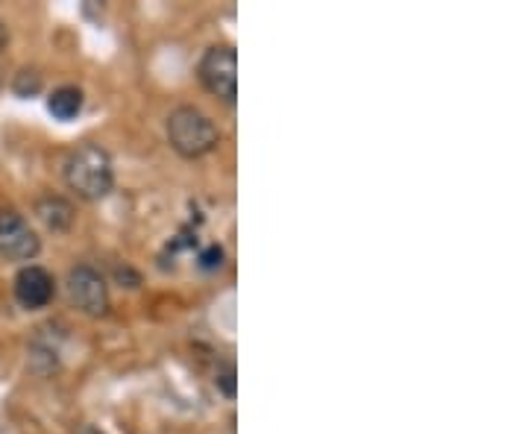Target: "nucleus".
I'll return each mask as SVG.
<instances>
[{
    "label": "nucleus",
    "instance_id": "1",
    "mask_svg": "<svg viewBox=\"0 0 528 434\" xmlns=\"http://www.w3.org/2000/svg\"><path fill=\"white\" fill-rule=\"evenodd\" d=\"M65 182L71 191H77V197H83L88 203L103 200L115 185L112 156L100 144H80L65 159Z\"/></svg>",
    "mask_w": 528,
    "mask_h": 434
},
{
    "label": "nucleus",
    "instance_id": "2",
    "mask_svg": "<svg viewBox=\"0 0 528 434\" xmlns=\"http://www.w3.org/2000/svg\"><path fill=\"white\" fill-rule=\"evenodd\" d=\"M220 132L215 121L194 109V106H179L168 118V144L174 147L182 159H203L218 147Z\"/></svg>",
    "mask_w": 528,
    "mask_h": 434
},
{
    "label": "nucleus",
    "instance_id": "3",
    "mask_svg": "<svg viewBox=\"0 0 528 434\" xmlns=\"http://www.w3.org/2000/svg\"><path fill=\"white\" fill-rule=\"evenodd\" d=\"M197 77L209 94L223 103H235L238 97V53L232 44H215L203 53L197 65Z\"/></svg>",
    "mask_w": 528,
    "mask_h": 434
},
{
    "label": "nucleus",
    "instance_id": "4",
    "mask_svg": "<svg viewBox=\"0 0 528 434\" xmlns=\"http://www.w3.org/2000/svg\"><path fill=\"white\" fill-rule=\"evenodd\" d=\"M65 291H68L71 305L88 317H103L109 311V285H106L103 273L88 264H77L68 270Z\"/></svg>",
    "mask_w": 528,
    "mask_h": 434
},
{
    "label": "nucleus",
    "instance_id": "5",
    "mask_svg": "<svg viewBox=\"0 0 528 434\" xmlns=\"http://www.w3.org/2000/svg\"><path fill=\"white\" fill-rule=\"evenodd\" d=\"M42 253L36 229L18 212H0V256L6 261H33Z\"/></svg>",
    "mask_w": 528,
    "mask_h": 434
},
{
    "label": "nucleus",
    "instance_id": "6",
    "mask_svg": "<svg viewBox=\"0 0 528 434\" xmlns=\"http://www.w3.org/2000/svg\"><path fill=\"white\" fill-rule=\"evenodd\" d=\"M53 294H56V282H53V276L44 267L27 264V267L18 270V276H15V300L24 308H30V311L44 308L53 300Z\"/></svg>",
    "mask_w": 528,
    "mask_h": 434
},
{
    "label": "nucleus",
    "instance_id": "7",
    "mask_svg": "<svg viewBox=\"0 0 528 434\" xmlns=\"http://www.w3.org/2000/svg\"><path fill=\"white\" fill-rule=\"evenodd\" d=\"M36 217L50 232H68L74 226V206L65 197H42L36 203Z\"/></svg>",
    "mask_w": 528,
    "mask_h": 434
},
{
    "label": "nucleus",
    "instance_id": "8",
    "mask_svg": "<svg viewBox=\"0 0 528 434\" xmlns=\"http://www.w3.org/2000/svg\"><path fill=\"white\" fill-rule=\"evenodd\" d=\"M47 109L56 121H74L83 112V91L77 86H62L56 88L47 97Z\"/></svg>",
    "mask_w": 528,
    "mask_h": 434
},
{
    "label": "nucleus",
    "instance_id": "9",
    "mask_svg": "<svg viewBox=\"0 0 528 434\" xmlns=\"http://www.w3.org/2000/svg\"><path fill=\"white\" fill-rule=\"evenodd\" d=\"M42 86L44 80L36 68H21V71L15 74V80H12V88H15L18 97H36V94L42 91Z\"/></svg>",
    "mask_w": 528,
    "mask_h": 434
},
{
    "label": "nucleus",
    "instance_id": "10",
    "mask_svg": "<svg viewBox=\"0 0 528 434\" xmlns=\"http://www.w3.org/2000/svg\"><path fill=\"white\" fill-rule=\"evenodd\" d=\"M200 264H203L206 270H215V267H220V264H223V250H220V247H209V250L200 256Z\"/></svg>",
    "mask_w": 528,
    "mask_h": 434
},
{
    "label": "nucleus",
    "instance_id": "11",
    "mask_svg": "<svg viewBox=\"0 0 528 434\" xmlns=\"http://www.w3.org/2000/svg\"><path fill=\"white\" fill-rule=\"evenodd\" d=\"M218 388L226 393V396H235V370H232V367H226V370L220 373Z\"/></svg>",
    "mask_w": 528,
    "mask_h": 434
},
{
    "label": "nucleus",
    "instance_id": "12",
    "mask_svg": "<svg viewBox=\"0 0 528 434\" xmlns=\"http://www.w3.org/2000/svg\"><path fill=\"white\" fill-rule=\"evenodd\" d=\"M3 44H6V27H3V21H0V50H3Z\"/></svg>",
    "mask_w": 528,
    "mask_h": 434
},
{
    "label": "nucleus",
    "instance_id": "13",
    "mask_svg": "<svg viewBox=\"0 0 528 434\" xmlns=\"http://www.w3.org/2000/svg\"><path fill=\"white\" fill-rule=\"evenodd\" d=\"M77 434H103V432H97V429H91V426H83Z\"/></svg>",
    "mask_w": 528,
    "mask_h": 434
}]
</instances>
